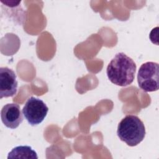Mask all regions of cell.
I'll list each match as a JSON object with an SVG mask.
<instances>
[{
  "mask_svg": "<svg viewBox=\"0 0 159 159\" xmlns=\"http://www.w3.org/2000/svg\"><path fill=\"white\" fill-rule=\"evenodd\" d=\"M139 87L145 92H153L158 89L159 66L155 62L147 61L139 68L137 74Z\"/></svg>",
  "mask_w": 159,
  "mask_h": 159,
  "instance_id": "cell-3",
  "label": "cell"
},
{
  "mask_svg": "<svg viewBox=\"0 0 159 159\" xmlns=\"http://www.w3.org/2000/svg\"><path fill=\"white\" fill-rule=\"evenodd\" d=\"M15 72L7 67L0 68V99L14 96L17 91Z\"/></svg>",
  "mask_w": 159,
  "mask_h": 159,
  "instance_id": "cell-5",
  "label": "cell"
},
{
  "mask_svg": "<svg viewBox=\"0 0 159 159\" xmlns=\"http://www.w3.org/2000/svg\"><path fill=\"white\" fill-rule=\"evenodd\" d=\"M48 111V107L41 99L30 97L22 109V114L28 123L32 125L40 124L45 118Z\"/></svg>",
  "mask_w": 159,
  "mask_h": 159,
  "instance_id": "cell-4",
  "label": "cell"
},
{
  "mask_svg": "<svg viewBox=\"0 0 159 159\" xmlns=\"http://www.w3.org/2000/svg\"><path fill=\"white\" fill-rule=\"evenodd\" d=\"M145 127L139 117L127 115L119 123L117 134L121 141L130 147L139 144L145 138Z\"/></svg>",
  "mask_w": 159,
  "mask_h": 159,
  "instance_id": "cell-2",
  "label": "cell"
},
{
  "mask_svg": "<svg viewBox=\"0 0 159 159\" xmlns=\"http://www.w3.org/2000/svg\"><path fill=\"white\" fill-rule=\"evenodd\" d=\"M136 69L134 61L124 53L119 52L115 55L108 64L106 74L113 84L127 86L134 81Z\"/></svg>",
  "mask_w": 159,
  "mask_h": 159,
  "instance_id": "cell-1",
  "label": "cell"
},
{
  "mask_svg": "<svg viewBox=\"0 0 159 159\" xmlns=\"http://www.w3.org/2000/svg\"><path fill=\"white\" fill-rule=\"evenodd\" d=\"M2 123L7 128L16 129L23 121L20 106L16 103H9L4 106L1 111Z\"/></svg>",
  "mask_w": 159,
  "mask_h": 159,
  "instance_id": "cell-6",
  "label": "cell"
},
{
  "mask_svg": "<svg viewBox=\"0 0 159 159\" xmlns=\"http://www.w3.org/2000/svg\"><path fill=\"white\" fill-rule=\"evenodd\" d=\"M7 158L37 159L38 156L37 152L30 146L20 145L13 148L12 150L8 153Z\"/></svg>",
  "mask_w": 159,
  "mask_h": 159,
  "instance_id": "cell-7",
  "label": "cell"
}]
</instances>
